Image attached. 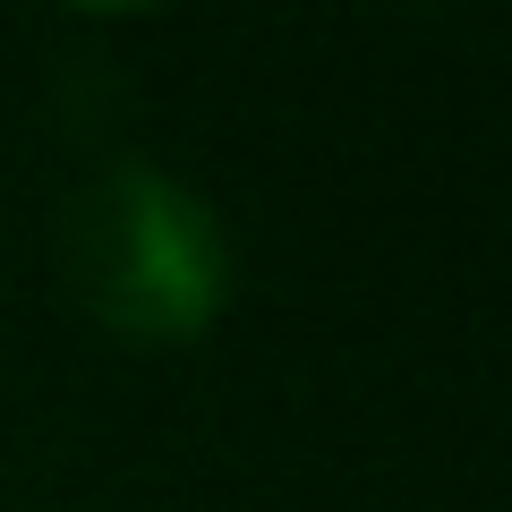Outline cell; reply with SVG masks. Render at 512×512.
Here are the masks:
<instances>
[{
	"label": "cell",
	"mask_w": 512,
	"mask_h": 512,
	"mask_svg": "<svg viewBox=\"0 0 512 512\" xmlns=\"http://www.w3.org/2000/svg\"><path fill=\"white\" fill-rule=\"evenodd\" d=\"M69 274L77 299L120 342L180 350L214 333V316L231 308V239L188 180L154 163H120L69 214Z\"/></svg>",
	"instance_id": "cell-1"
}]
</instances>
